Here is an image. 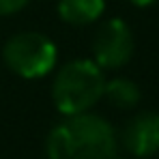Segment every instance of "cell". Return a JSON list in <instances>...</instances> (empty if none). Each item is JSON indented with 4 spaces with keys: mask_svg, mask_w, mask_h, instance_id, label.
<instances>
[{
    "mask_svg": "<svg viewBox=\"0 0 159 159\" xmlns=\"http://www.w3.org/2000/svg\"><path fill=\"white\" fill-rule=\"evenodd\" d=\"M30 0H0V15H13L20 13Z\"/></svg>",
    "mask_w": 159,
    "mask_h": 159,
    "instance_id": "8",
    "label": "cell"
},
{
    "mask_svg": "<svg viewBox=\"0 0 159 159\" xmlns=\"http://www.w3.org/2000/svg\"><path fill=\"white\" fill-rule=\"evenodd\" d=\"M103 97L112 106L120 107V110H131L140 103L142 93L140 86L129 78H112L106 80V88H103Z\"/></svg>",
    "mask_w": 159,
    "mask_h": 159,
    "instance_id": "7",
    "label": "cell"
},
{
    "mask_svg": "<svg viewBox=\"0 0 159 159\" xmlns=\"http://www.w3.org/2000/svg\"><path fill=\"white\" fill-rule=\"evenodd\" d=\"M131 4H135V7H151L155 0H129Z\"/></svg>",
    "mask_w": 159,
    "mask_h": 159,
    "instance_id": "9",
    "label": "cell"
},
{
    "mask_svg": "<svg viewBox=\"0 0 159 159\" xmlns=\"http://www.w3.org/2000/svg\"><path fill=\"white\" fill-rule=\"evenodd\" d=\"M103 69L88 58L67 62L52 82V99L62 116L90 112L103 97Z\"/></svg>",
    "mask_w": 159,
    "mask_h": 159,
    "instance_id": "2",
    "label": "cell"
},
{
    "mask_svg": "<svg viewBox=\"0 0 159 159\" xmlns=\"http://www.w3.org/2000/svg\"><path fill=\"white\" fill-rule=\"evenodd\" d=\"M58 50L50 37L43 32L24 30L15 32L7 39L2 48V60L4 65L20 78L37 80L45 78L56 65Z\"/></svg>",
    "mask_w": 159,
    "mask_h": 159,
    "instance_id": "3",
    "label": "cell"
},
{
    "mask_svg": "<svg viewBox=\"0 0 159 159\" xmlns=\"http://www.w3.org/2000/svg\"><path fill=\"white\" fill-rule=\"evenodd\" d=\"M120 140L133 157H153L159 151V112H140L129 118Z\"/></svg>",
    "mask_w": 159,
    "mask_h": 159,
    "instance_id": "5",
    "label": "cell"
},
{
    "mask_svg": "<svg viewBox=\"0 0 159 159\" xmlns=\"http://www.w3.org/2000/svg\"><path fill=\"white\" fill-rule=\"evenodd\" d=\"M112 159H123V157H116V155H114V157H112Z\"/></svg>",
    "mask_w": 159,
    "mask_h": 159,
    "instance_id": "10",
    "label": "cell"
},
{
    "mask_svg": "<svg viewBox=\"0 0 159 159\" xmlns=\"http://www.w3.org/2000/svg\"><path fill=\"white\" fill-rule=\"evenodd\" d=\"M116 148L114 127L93 112L65 116L45 138L48 159H112Z\"/></svg>",
    "mask_w": 159,
    "mask_h": 159,
    "instance_id": "1",
    "label": "cell"
},
{
    "mask_svg": "<svg viewBox=\"0 0 159 159\" xmlns=\"http://www.w3.org/2000/svg\"><path fill=\"white\" fill-rule=\"evenodd\" d=\"M106 11V0H58V15L71 26L97 22Z\"/></svg>",
    "mask_w": 159,
    "mask_h": 159,
    "instance_id": "6",
    "label": "cell"
},
{
    "mask_svg": "<svg viewBox=\"0 0 159 159\" xmlns=\"http://www.w3.org/2000/svg\"><path fill=\"white\" fill-rule=\"evenodd\" d=\"M133 32L127 22L112 17L103 22L93 39V60L101 69H120L133 56Z\"/></svg>",
    "mask_w": 159,
    "mask_h": 159,
    "instance_id": "4",
    "label": "cell"
}]
</instances>
